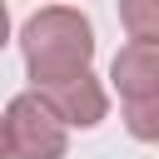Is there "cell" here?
<instances>
[{
    "label": "cell",
    "mask_w": 159,
    "mask_h": 159,
    "mask_svg": "<svg viewBox=\"0 0 159 159\" xmlns=\"http://www.w3.org/2000/svg\"><path fill=\"white\" fill-rule=\"evenodd\" d=\"M20 50H25V70L35 80V89L65 84L89 75V55H94V30L80 10L70 5H50L40 15L25 20L20 30Z\"/></svg>",
    "instance_id": "1"
},
{
    "label": "cell",
    "mask_w": 159,
    "mask_h": 159,
    "mask_svg": "<svg viewBox=\"0 0 159 159\" xmlns=\"http://www.w3.org/2000/svg\"><path fill=\"white\" fill-rule=\"evenodd\" d=\"M109 80L124 99V124L134 139H159V45H124L109 65Z\"/></svg>",
    "instance_id": "2"
},
{
    "label": "cell",
    "mask_w": 159,
    "mask_h": 159,
    "mask_svg": "<svg viewBox=\"0 0 159 159\" xmlns=\"http://www.w3.org/2000/svg\"><path fill=\"white\" fill-rule=\"evenodd\" d=\"M5 124H10V149H15V159H65V124L55 119V109H50L35 89L10 99Z\"/></svg>",
    "instance_id": "3"
},
{
    "label": "cell",
    "mask_w": 159,
    "mask_h": 159,
    "mask_svg": "<svg viewBox=\"0 0 159 159\" xmlns=\"http://www.w3.org/2000/svg\"><path fill=\"white\" fill-rule=\"evenodd\" d=\"M35 94L55 109L60 124H80V129H89V124L104 119V89H99L94 75H80V80H65V84H50V89H35Z\"/></svg>",
    "instance_id": "4"
},
{
    "label": "cell",
    "mask_w": 159,
    "mask_h": 159,
    "mask_svg": "<svg viewBox=\"0 0 159 159\" xmlns=\"http://www.w3.org/2000/svg\"><path fill=\"white\" fill-rule=\"evenodd\" d=\"M119 25L134 45H159V0H119Z\"/></svg>",
    "instance_id": "5"
},
{
    "label": "cell",
    "mask_w": 159,
    "mask_h": 159,
    "mask_svg": "<svg viewBox=\"0 0 159 159\" xmlns=\"http://www.w3.org/2000/svg\"><path fill=\"white\" fill-rule=\"evenodd\" d=\"M0 159H15V149H10V124H5V114H0Z\"/></svg>",
    "instance_id": "6"
},
{
    "label": "cell",
    "mask_w": 159,
    "mask_h": 159,
    "mask_svg": "<svg viewBox=\"0 0 159 159\" xmlns=\"http://www.w3.org/2000/svg\"><path fill=\"white\" fill-rule=\"evenodd\" d=\"M5 35H10V10L0 5V45H5Z\"/></svg>",
    "instance_id": "7"
}]
</instances>
